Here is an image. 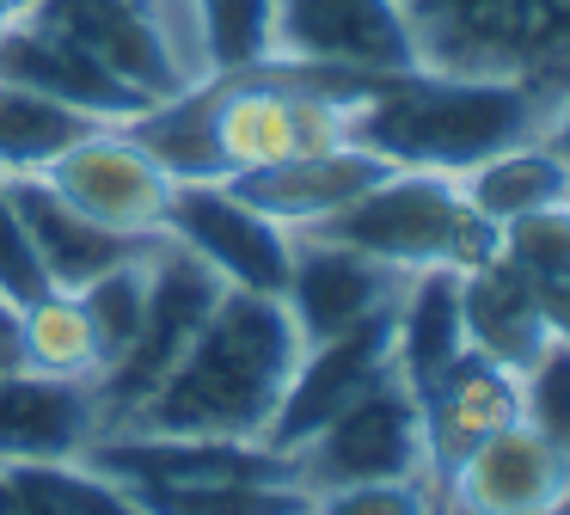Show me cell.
I'll use <instances>...</instances> for the list:
<instances>
[{
  "label": "cell",
  "instance_id": "6da1fadb",
  "mask_svg": "<svg viewBox=\"0 0 570 515\" xmlns=\"http://www.w3.org/2000/svg\"><path fill=\"white\" fill-rule=\"evenodd\" d=\"M301 362V331L276 294L222 289L178 356V368L160 380L148 405L124 429H160V436H258L271 429L276 405L288 392V375Z\"/></svg>",
  "mask_w": 570,
  "mask_h": 515
},
{
  "label": "cell",
  "instance_id": "7a4b0ae2",
  "mask_svg": "<svg viewBox=\"0 0 570 515\" xmlns=\"http://www.w3.org/2000/svg\"><path fill=\"white\" fill-rule=\"evenodd\" d=\"M552 93L521 80H466V74H386L350 98V142L411 172H472L515 142H540Z\"/></svg>",
  "mask_w": 570,
  "mask_h": 515
},
{
  "label": "cell",
  "instance_id": "3957f363",
  "mask_svg": "<svg viewBox=\"0 0 570 515\" xmlns=\"http://www.w3.org/2000/svg\"><path fill=\"white\" fill-rule=\"evenodd\" d=\"M423 68L466 80L570 86V0H399Z\"/></svg>",
  "mask_w": 570,
  "mask_h": 515
},
{
  "label": "cell",
  "instance_id": "277c9868",
  "mask_svg": "<svg viewBox=\"0 0 570 515\" xmlns=\"http://www.w3.org/2000/svg\"><path fill=\"white\" fill-rule=\"evenodd\" d=\"M307 233L356 245V252L405 270V276H417V270H472L503 252V227H491L448 172H411V166H393L368 196H356L344 215L320 221Z\"/></svg>",
  "mask_w": 570,
  "mask_h": 515
},
{
  "label": "cell",
  "instance_id": "5b68a950",
  "mask_svg": "<svg viewBox=\"0 0 570 515\" xmlns=\"http://www.w3.org/2000/svg\"><path fill=\"white\" fill-rule=\"evenodd\" d=\"M227 282L203 264L197 252H185L178 240L154 233V282H148V319H141V338L92 380V399H99V436L105 429H124L141 405L160 392V380L178 368V356L190 350V338L203 331L215 294Z\"/></svg>",
  "mask_w": 570,
  "mask_h": 515
},
{
  "label": "cell",
  "instance_id": "8992f818",
  "mask_svg": "<svg viewBox=\"0 0 570 515\" xmlns=\"http://www.w3.org/2000/svg\"><path fill=\"white\" fill-rule=\"evenodd\" d=\"M288 460H295V478L307 490L374 485V478H435L423 399L405 387L399 368L381 387L362 392L356 405H344L325 429H313Z\"/></svg>",
  "mask_w": 570,
  "mask_h": 515
},
{
  "label": "cell",
  "instance_id": "52a82bcc",
  "mask_svg": "<svg viewBox=\"0 0 570 515\" xmlns=\"http://www.w3.org/2000/svg\"><path fill=\"white\" fill-rule=\"evenodd\" d=\"M160 233L178 240L185 252H197L227 289L283 294V282H288L295 233L276 227L271 215H258L252 203H239L222 178H178L173 203L160 215Z\"/></svg>",
  "mask_w": 570,
  "mask_h": 515
},
{
  "label": "cell",
  "instance_id": "ba28073f",
  "mask_svg": "<svg viewBox=\"0 0 570 515\" xmlns=\"http://www.w3.org/2000/svg\"><path fill=\"white\" fill-rule=\"evenodd\" d=\"M68 208H80L87 221L111 233H160V215L173 203V172L129 135V123H99L92 135H80L75 147L50 159L38 172Z\"/></svg>",
  "mask_w": 570,
  "mask_h": 515
},
{
  "label": "cell",
  "instance_id": "9c48e42d",
  "mask_svg": "<svg viewBox=\"0 0 570 515\" xmlns=\"http://www.w3.org/2000/svg\"><path fill=\"white\" fill-rule=\"evenodd\" d=\"M276 61L368 80L423 68L399 0H276Z\"/></svg>",
  "mask_w": 570,
  "mask_h": 515
},
{
  "label": "cell",
  "instance_id": "30bf717a",
  "mask_svg": "<svg viewBox=\"0 0 570 515\" xmlns=\"http://www.w3.org/2000/svg\"><path fill=\"white\" fill-rule=\"evenodd\" d=\"M393 368H399L393 307L362 319V325H350V331H337V338H325V343H307L295 375H288V392H283V405H276L271 429H264V441H271L276 454H295L313 429H325L344 405H356L368 387H381Z\"/></svg>",
  "mask_w": 570,
  "mask_h": 515
},
{
  "label": "cell",
  "instance_id": "8fae6325",
  "mask_svg": "<svg viewBox=\"0 0 570 515\" xmlns=\"http://www.w3.org/2000/svg\"><path fill=\"white\" fill-rule=\"evenodd\" d=\"M405 282H411L405 270L381 264V258L356 252V245L320 240V233H295L288 282H283L276 301L288 307V319H295V331H301V350H307V343H325V338H337V331L399 307Z\"/></svg>",
  "mask_w": 570,
  "mask_h": 515
},
{
  "label": "cell",
  "instance_id": "7c38bea8",
  "mask_svg": "<svg viewBox=\"0 0 570 515\" xmlns=\"http://www.w3.org/2000/svg\"><path fill=\"white\" fill-rule=\"evenodd\" d=\"M31 19L56 25L62 37H75L87 56H99L124 86H136L141 98H173L190 86L185 61L173 56V37L154 0H31Z\"/></svg>",
  "mask_w": 570,
  "mask_h": 515
},
{
  "label": "cell",
  "instance_id": "4fadbf2b",
  "mask_svg": "<svg viewBox=\"0 0 570 515\" xmlns=\"http://www.w3.org/2000/svg\"><path fill=\"white\" fill-rule=\"evenodd\" d=\"M386 172H393V166H386L381 154L344 142V147H320V154L276 159V166L234 172V178H222V184L239 196V203L258 208V215H271L276 227L307 233V227H320V221L344 215L356 196H368Z\"/></svg>",
  "mask_w": 570,
  "mask_h": 515
},
{
  "label": "cell",
  "instance_id": "5bb4252c",
  "mask_svg": "<svg viewBox=\"0 0 570 515\" xmlns=\"http://www.w3.org/2000/svg\"><path fill=\"white\" fill-rule=\"evenodd\" d=\"M442 497L466 515H540L570 503V466L546 436H533L528 424H509L484 436L442 478Z\"/></svg>",
  "mask_w": 570,
  "mask_h": 515
},
{
  "label": "cell",
  "instance_id": "9a60e30c",
  "mask_svg": "<svg viewBox=\"0 0 570 515\" xmlns=\"http://www.w3.org/2000/svg\"><path fill=\"white\" fill-rule=\"evenodd\" d=\"M0 80L31 86V93L56 98V105H68V110H87V117H99V123H136L141 110L154 105L136 86L117 80L99 56H87L75 37H62L56 25L31 19V12L0 37Z\"/></svg>",
  "mask_w": 570,
  "mask_h": 515
},
{
  "label": "cell",
  "instance_id": "2e32d148",
  "mask_svg": "<svg viewBox=\"0 0 570 515\" xmlns=\"http://www.w3.org/2000/svg\"><path fill=\"white\" fill-rule=\"evenodd\" d=\"M99 436L92 380H56L38 368H0V466L68 460Z\"/></svg>",
  "mask_w": 570,
  "mask_h": 515
},
{
  "label": "cell",
  "instance_id": "e0dca14e",
  "mask_svg": "<svg viewBox=\"0 0 570 515\" xmlns=\"http://www.w3.org/2000/svg\"><path fill=\"white\" fill-rule=\"evenodd\" d=\"M7 196H13L19 227H26L50 289H80V282L105 276L111 264H124L129 252H141V245L154 240V233H111V227H99V221H87L80 208H68L38 172H13V178H7Z\"/></svg>",
  "mask_w": 570,
  "mask_h": 515
},
{
  "label": "cell",
  "instance_id": "ac0fdd59",
  "mask_svg": "<svg viewBox=\"0 0 570 515\" xmlns=\"http://www.w3.org/2000/svg\"><path fill=\"white\" fill-rule=\"evenodd\" d=\"M460 325H466V350L509 368V375H521L552 343V325L540 313V289L503 252L460 270Z\"/></svg>",
  "mask_w": 570,
  "mask_h": 515
},
{
  "label": "cell",
  "instance_id": "d6986e66",
  "mask_svg": "<svg viewBox=\"0 0 570 515\" xmlns=\"http://www.w3.org/2000/svg\"><path fill=\"white\" fill-rule=\"evenodd\" d=\"M423 424H430V466H435V485H442L484 436L521 424V375L466 350L423 392Z\"/></svg>",
  "mask_w": 570,
  "mask_h": 515
},
{
  "label": "cell",
  "instance_id": "ffe728a7",
  "mask_svg": "<svg viewBox=\"0 0 570 515\" xmlns=\"http://www.w3.org/2000/svg\"><path fill=\"white\" fill-rule=\"evenodd\" d=\"M160 19L190 86L276 61V0H173Z\"/></svg>",
  "mask_w": 570,
  "mask_h": 515
},
{
  "label": "cell",
  "instance_id": "44dd1931",
  "mask_svg": "<svg viewBox=\"0 0 570 515\" xmlns=\"http://www.w3.org/2000/svg\"><path fill=\"white\" fill-rule=\"evenodd\" d=\"M393 356L405 387L430 392L448 368L466 356V325H460V270H417L393 307Z\"/></svg>",
  "mask_w": 570,
  "mask_h": 515
},
{
  "label": "cell",
  "instance_id": "7402d4cb",
  "mask_svg": "<svg viewBox=\"0 0 570 515\" xmlns=\"http://www.w3.org/2000/svg\"><path fill=\"white\" fill-rule=\"evenodd\" d=\"M454 184L491 227H509V221H521V215H540V208H552V203H570V166L546 142L503 147V154L479 159L472 172H460Z\"/></svg>",
  "mask_w": 570,
  "mask_h": 515
},
{
  "label": "cell",
  "instance_id": "603a6c76",
  "mask_svg": "<svg viewBox=\"0 0 570 515\" xmlns=\"http://www.w3.org/2000/svg\"><path fill=\"white\" fill-rule=\"evenodd\" d=\"M0 473L26 497L31 515H141V503L129 497L124 478L92 466L87 454H68V460H19V466H0Z\"/></svg>",
  "mask_w": 570,
  "mask_h": 515
},
{
  "label": "cell",
  "instance_id": "cb8c5ba5",
  "mask_svg": "<svg viewBox=\"0 0 570 515\" xmlns=\"http://www.w3.org/2000/svg\"><path fill=\"white\" fill-rule=\"evenodd\" d=\"M92 129H99V117H87V110H68L56 98L31 93V86L0 80V178L43 172L62 147H75Z\"/></svg>",
  "mask_w": 570,
  "mask_h": 515
},
{
  "label": "cell",
  "instance_id": "d4e9b609",
  "mask_svg": "<svg viewBox=\"0 0 570 515\" xmlns=\"http://www.w3.org/2000/svg\"><path fill=\"white\" fill-rule=\"evenodd\" d=\"M19 338H26V368H38V375L99 380V343H92L75 289H43L38 301L19 307Z\"/></svg>",
  "mask_w": 570,
  "mask_h": 515
},
{
  "label": "cell",
  "instance_id": "484cf974",
  "mask_svg": "<svg viewBox=\"0 0 570 515\" xmlns=\"http://www.w3.org/2000/svg\"><path fill=\"white\" fill-rule=\"evenodd\" d=\"M141 515H307L313 490L295 478H234V485H129Z\"/></svg>",
  "mask_w": 570,
  "mask_h": 515
},
{
  "label": "cell",
  "instance_id": "4316f807",
  "mask_svg": "<svg viewBox=\"0 0 570 515\" xmlns=\"http://www.w3.org/2000/svg\"><path fill=\"white\" fill-rule=\"evenodd\" d=\"M148 282H154V240L141 252H129L124 264H111L105 276L80 282V313L92 325V343H99V375L141 338V319H148Z\"/></svg>",
  "mask_w": 570,
  "mask_h": 515
},
{
  "label": "cell",
  "instance_id": "83f0119b",
  "mask_svg": "<svg viewBox=\"0 0 570 515\" xmlns=\"http://www.w3.org/2000/svg\"><path fill=\"white\" fill-rule=\"evenodd\" d=\"M521 424L552 441L570 466V343L564 338H552L521 368Z\"/></svg>",
  "mask_w": 570,
  "mask_h": 515
},
{
  "label": "cell",
  "instance_id": "f1b7e54d",
  "mask_svg": "<svg viewBox=\"0 0 570 515\" xmlns=\"http://www.w3.org/2000/svg\"><path fill=\"white\" fill-rule=\"evenodd\" d=\"M503 258L533 282H570V203L521 215L503 227Z\"/></svg>",
  "mask_w": 570,
  "mask_h": 515
},
{
  "label": "cell",
  "instance_id": "f546056e",
  "mask_svg": "<svg viewBox=\"0 0 570 515\" xmlns=\"http://www.w3.org/2000/svg\"><path fill=\"white\" fill-rule=\"evenodd\" d=\"M442 485L435 478H374V485L313 490L307 515H435Z\"/></svg>",
  "mask_w": 570,
  "mask_h": 515
},
{
  "label": "cell",
  "instance_id": "4dcf8cb0",
  "mask_svg": "<svg viewBox=\"0 0 570 515\" xmlns=\"http://www.w3.org/2000/svg\"><path fill=\"white\" fill-rule=\"evenodd\" d=\"M43 289H50V282H43V264H38V252H31L26 227H19V208H13V196H7V178H0V301L26 307V301H38Z\"/></svg>",
  "mask_w": 570,
  "mask_h": 515
},
{
  "label": "cell",
  "instance_id": "1f68e13d",
  "mask_svg": "<svg viewBox=\"0 0 570 515\" xmlns=\"http://www.w3.org/2000/svg\"><path fill=\"white\" fill-rule=\"evenodd\" d=\"M533 289H540V313L552 325V338L570 343V282H533Z\"/></svg>",
  "mask_w": 570,
  "mask_h": 515
},
{
  "label": "cell",
  "instance_id": "d6a6232c",
  "mask_svg": "<svg viewBox=\"0 0 570 515\" xmlns=\"http://www.w3.org/2000/svg\"><path fill=\"white\" fill-rule=\"evenodd\" d=\"M540 142H546V147H552V154L570 166V86L552 98V110H546V129H540Z\"/></svg>",
  "mask_w": 570,
  "mask_h": 515
},
{
  "label": "cell",
  "instance_id": "836d02e7",
  "mask_svg": "<svg viewBox=\"0 0 570 515\" xmlns=\"http://www.w3.org/2000/svg\"><path fill=\"white\" fill-rule=\"evenodd\" d=\"M0 368H26V338H19V307L0 301Z\"/></svg>",
  "mask_w": 570,
  "mask_h": 515
},
{
  "label": "cell",
  "instance_id": "e575fe53",
  "mask_svg": "<svg viewBox=\"0 0 570 515\" xmlns=\"http://www.w3.org/2000/svg\"><path fill=\"white\" fill-rule=\"evenodd\" d=\"M0 515H31V509H26V497H19L13 485H7V473H0Z\"/></svg>",
  "mask_w": 570,
  "mask_h": 515
},
{
  "label": "cell",
  "instance_id": "d590c367",
  "mask_svg": "<svg viewBox=\"0 0 570 515\" xmlns=\"http://www.w3.org/2000/svg\"><path fill=\"white\" fill-rule=\"evenodd\" d=\"M19 19H26V7H19V0H0V37L13 31V25H19Z\"/></svg>",
  "mask_w": 570,
  "mask_h": 515
},
{
  "label": "cell",
  "instance_id": "8d00e7d4",
  "mask_svg": "<svg viewBox=\"0 0 570 515\" xmlns=\"http://www.w3.org/2000/svg\"><path fill=\"white\" fill-rule=\"evenodd\" d=\"M435 515H466V509H454V503H448V497H442V503H435Z\"/></svg>",
  "mask_w": 570,
  "mask_h": 515
},
{
  "label": "cell",
  "instance_id": "74e56055",
  "mask_svg": "<svg viewBox=\"0 0 570 515\" xmlns=\"http://www.w3.org/2000/svg\"><path fill=\"white\" fill-rule=\"evenodd\" d=\"M540 515H570V503H558V509H540Z\"/></svg>",
  "mask_w": 570,
  "mask_h": 515
},
{
  "label": "cell",
  "instance_id": "f35d334b",
  "mask_svg": "<svg viewBox=\"0 0 570 515\" xmlns=\"http://www.w3.org/2000/svg\"><path fill=\"white\" fill-rule=\"evenodd\" d=\"M154 7H160V12H166V7H173V0H154Z\"/></svg>",
  "mask_w": 570,
  "mask_h": 515
},
{
  "label": "cell",
  "instance_id": "ab89813d",
  "mask_svg": "<svg viewBox=\"0 0 570 515\" xmlns=\"http://www.w3.org/2000/svg\"><path fill=\"white\" fill-rule=\"evenodd\" d=\"M19 7H31V0H19Z\"/></svg>",
  "mask_w": 570,
  "mask_h": 515
}]
</instances>
